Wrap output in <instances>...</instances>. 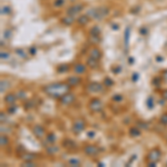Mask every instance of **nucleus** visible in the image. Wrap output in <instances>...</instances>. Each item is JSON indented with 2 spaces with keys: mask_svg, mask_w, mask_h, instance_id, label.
I'll use <instances>...</instances> for the list:
<instances>
[{
  "mask_svg": "<svg viewBox=\"0 0 167 167\" xmlns=\"http://www.w3.org/2000/svg\"><path fill=\"white\" fill-rule=\"evenodd\" d=\"M71 86L66 81V82H54L50 85H47L44 87V91L48 96H50L52 98H61L64 95L69 93Z\"/></svg>",
  "mask_w": 167,
  "mask_h": 167,
  "instance_id": "nucleus-1",
  "label": "nucleus"
},
{
  "mask_svg": "<svg viewBox=\"0 0 167 167\" xmlns=\"http://www.w3.org/2000/svg\"><path fill=\"white\" fill-rule=\"evenodd\" d=\"M109 14V8L106 6H102V7L98 8H93L90 9L87 12V15L89 18H93V19H102L105 17H107Z\"/></svg>",
  "mask_w": 167,
  "mask_h": 167,
  "instance_id": "nucleus-2",
  "label": "nucleus"
},
{
  "mask_svg": "<svg viewBox=\"0 0 167 167\" xmlns=\"http://www.w3.org/2000/svg\"><path fill=\"white\" fill-rule=\"evenodd\" d=\"M88 107L90 109V111H93V113H98V111H100L104 107V102H102V99H99V98H93L89 104H88Z\"/></svg>",
  "mask_w": 167,
  "mask_h": 167,
  "instance_id": "nucleus-3",
  "label": "nucleus"
},
{
  "mask_svg": "<svg viewBox=\"0 0 167 167\" xmlns=\"http://www.w3.org/2000/svg\"><path fill=\"white\" fill-rule=\"evenodd\" d=\"M85 128H86V122L84 119H76L73 123V127H71L73 131L77 135L82 133L85 131Z\"/></svg>",
  "mask_w": 167,
  "mask_h": 167,
  "instance_id": "nucleus-4",
  "label": "nucleus"
},
{
  "mask_svg": "<svg viewBox=\"0 0 167 167\" xmlns=\"http://www.w3.org/2000/svg\"><path fill=\"white\" fill-rule=\"evenodd\" d=\"M162 157V152L158 148H153L152 151L147 154V162H158Z\"/></svg>",
  "mask_w": 167,
  "mask_h": 167,
  "instance_id": "nucleus-5",
  "label": "nucleus"
},
{
  "mask_svg": "<svg viewBox=\"0 0 167 167\" xmlns=\"http://www.w3.org/2000/svg\"><path fill=\"white\" fill-rule=\"evenodd\" d=\"M84 153H85V155H87V156L94 157V156H97V155L100 153V149L95 145H86L84 147Z\"/></svg>",
  "mask_w": 167,
  "mask_h": 167,
  "instance_id": "nucleus-6",
  "label": "nucleus"
},
{
  "mask_svg": "<svg viewBox=\"0 0 167 167\" xmlns=\"http://www.w3.org/2000/svg\"><path fill=\"white\" fill-rule=\"evenodd\" d=\"M84 9V5L82 3H77V5H73L67 9L66 11V15H69V16H75L78 15L79 12H81V10Z\"/></svg>",
  "mask_w": 167,
  "mask_h": 167,
  "instance_id": "nucleus-7",
  "label": "nucleus"
},
{
  "mask_svg": "<svg viewBox=\"0 0 167 167\" xmlns=\"http://www.w3.org/2000/svg\"><path fill=\"white\" fill-rule=\"evenodd\" d=\"M75 100H76V97L71 93H67L61 98H59V102L61 105H71V104H74Z\"/></svg>",
  "mask_w": 167,
  "mask_h": 167,
  "instance_id": "nucleus-8",
  "label": "nucleus"
},
{
  "mask_svg": "<svg viewBox=\"0 0 167 167\" xmlns=\"http://www.w3.org/2000/svg\"><path fill=\"white\" fill-rule=\"evenodd\" d=\"M32 134H34L38 139H43V138L45 137V135H46V131H45V128L43 126L35 125V126H32Z\"/></svg>",
  "mask_w": 167,
  "mask_h": 167,
  "instance_id": "nucleus-9",
  "label": "nucleus"
},
{
  "mask_svg": "<svg viewBox=\"0 0 167 167\" xmlns=\"http://www.w3.org/2000/svg\"><path fill=\"white\" fill-rule=\"evenodd\" d=\"M102 87H104L102 84H99V82H90V84L87 85L86 89H87V91H89V93H99V91H102Z\"/></svg>",
  "mask_w": 167,
  "mask_h": 167,
  "instance_id": "nucleus-10",
  "label": "nucleus"
},
{
  "mask_svg": "<svg viewBox=\"0 0 167 167\" xmlns=\"http://www.w3.org/2000/svg\"><path fill=\"white\" fill-rule=\"evenodd\" d=\"M17 94H14V93H9V94H7L6 96H5V98H3V100H5V102L7 104V105H14L16 102V100H17Z\"/></svg>",
  "mask_w": 167,
  "mask_h": 167,
  "instance_id": "nucleus-11",
  "label": "nucleus"
},
{
  "mask_svg": "<svg viewBox=\"0 0 167 167\" xmlns=\"http://www.w3.org/2000/svg\"><path fill=\"white\" fill-rule=\"evenodd\" d=\"M86 66L84 65V64H81V63H78V64H76V65L74 66L73 70L75 74H77V75H82V74L86 73Z\"/></svg>",
  "mask_w": 167,
  "mask_h": 167,
  "instance_id": "nucleus-12",
  "label": "nucleus"
},
{
  "mask_svg": "<svg viewBox=\"0 0 167 167\" xmlns=\"http://www.w3.org/2000/svg\"><path fill=\"white\" fill-rule=\"evenodd\" d=\"M67 82L71 86V87H75V86H78L80 82H81V78L78 77V76H70L67 78Z\"/></svg>",
  "mask_w": 167,
  "mask_h": 167,
  "instance_id": "nucleus-13",
  "label": "nucleus"
},
{
  "mask_svg": "<svg viewBox=\"0 0 167 167\" xmlns=\"http://www.w3.org/2000/svg\"><path fill=\"white\" fill-rule=\"evenodd\" d=\"M89 57L100 60V58H102V51L99 50L98 48H96V47H95V48H91V49L89 50Z\"/></svg>",
  "mask_w": 167,
  "mask_h": 167,
  "instance_id": "nucleus-14",
  "label": "nucleus"
},
{
  "mask_svg": "<svg viewBox=\"0 0 167 167\" xmlns=\"http://www.w3.org/2000/svg\"><path fill=\"white\" fill-rule=\"evenodd\" d=\"M87 66L91 69H96L99 67V60L98 59L91 58V57H88L87 59Z\"/></svg>",
  "mask_w": 167,
  "mask_h": 167,
  "instance_id": "nucleus-15",
  "label": "nucleus"
},
{
  "mask_svg": "<svg viewBox=\"0 0 167 167\" xmlns=\"http://www.w3.org/2000/svg\"><path fill=\"white\" fill-rule=\"evenodd\" d=\"M63 146L66 147V148H68V149H75L77 145H76V143L74 142L73 139H70V138H67L65 139L64 142H63Z\"/></svg>",
  "mask_w": 167,
  "mask_h": 167,
  "instance_id": "nucleus-16",
  "label": "nucleus"
},
{
  "mask_svg": "<svg viewBox=\"0 0 167 167\" xmlns=\"http://www.w3.org/2000/svg\"><path fill=\"white\" fill-rule=\"evenodd\" d=\"M56 140H57V137H56V135H55L54 133H49V134L46 136V143H47L48 145H52V144H55Z\"/></svg>",
  "mask_w": 167,
  "mask_h": 167,
  "instance_id": "nucleus-17",
  "label": "nucleus"
},
{
  "mask_svg": "<svg viewBox=\"0 0 167 167\" xmlns=\"http://www.w3.org/2000/svg\"><path fill=\"white\" fill-rule=\"evenodd\" d=\"M74 21H75V17H74V16H69V15H66L65 18L61 19V22H63L64 25H66V26L73 25Z\"/></svg>",
  "mask_w": 167,
  "mask_h": 167,
  "instance_id": "nucleus-18",
  "label": "nucleus"
},
{
  "mask_svg": "<svg viewBox=\"0 0 167 167\" xmlns=\"http://www.w3.org/2000/svg\"><path fill=\"white\" fill-rule=\"evenodd\" d=\"M46 152H47V154H49V155H55V154H57V153L59 152V147L58 146H55L52 144V145H49L46 148Z\"/></svg>",
  "mask_w": 167,
  "mask_h": 167,
  "instance_id": "nucleus-19",
  "label": "nucleus"
},
{
  "mask_svg": "<svg viewBox=\"0 0 167 167\" xmlns=\"http://www.w3.org/2000/svg\"><path fill=\"white\" fill-rule=\"evenodd\" d=\"M89 19H90V18L88 17V15H82L78 18L77 22H78V25H80V26H84V25H86V23L89 21Z\"/></svg>",
  "mask_w": 167,
  "mask_h": 167,
  "instance_id": "nucleus-20",
  "label": "nucleus"
},
{
  "mask_svg": "<svg viewBox=\"0 0 167 167\" xmlns=\"http://www.w3.org/2000/svg\"><path fill=\"white\" fill-rule=\"evenodd\" d=\"M129 135H131V137H137L140 135V128L139 127H131V129H129Z\"/></svg>",
  "mask_w": 167,
  "mask_h": 167,
  "instance_id": "nucleus-21",
  "label": "nucleus"
},
{
  "mask_svg": "<svg viewBox=\"0 0 167 167\" xmlns=\"http://www.w3.org/2000/svg\"><path fill=\"white\" fill-rule=\"evenodd\" d=\"M88 40H89V43H91V44H99L100 43V36L99 35H90L89 38H88Z\"/></svg>",
  "mask_w": 167,
  "mask_h": 167,
  "instance_id": "nucleus-22",
  "label": "nucleus"
},
{
  "mask_svg": "<svg viewBox=\"0 0 167 167\" xmlns=\"http://www.w3.org/2000/svg\"><path fill=\"white\" fill-rule=\"evenodd\" d=\"M68 70H69V65H67V64H64V65L58 66V68H57V71H58L59 74L67 73Z\"/></svg>",
  "mask_w": 167,
  "mask_h": 167,
  "instance_id": "nucleus-23",
  "label": "nucleus"
},
{
  "mask_svg": "<svg viewBox=\"0 0 167 167\" xmlns=\"http://www.w3.org/2000/svg\"><path fill=\"white\" fill-rule=\"evenodd\" d=\"M68 166H80V160L78 158H71L67 162Z\"/></svg>",
  "mask_w": 167,
  "mask_h": 167,
  "instance_id": "nucleus-24",
  "label": "nucleus"
},
{
  "mask_svg": "<svg viewBox=\"0 0 167 167\" xmlns=\"http://www.w3.org/2000/svg\"><path fill=\"white\" fill-rule=\"evenodd\" d=\"M102 85L105 86V87H111L113 85H114V81H113V79L111 78H109V77H106L105 79H104V81H102Z\"/></svg>",
  "mask_w": 167,
  "mask_h": 167,
  "instance_id": "nucleus-25",
  "label": "nucleus"
},
{
  "mask_svg": "<svg viewBox=\"0 0 167 167\" xmlns=\"http://www.w3.org/2000/svg\"><path fill=\"white\" fill-rule=\"evenodd\" d=\"M0 144H1V147H5V146H7L9 144V139L6 135H1V139H0Z\"/></svg>",
  "mask_w": 167,
  "mask_h": 167,
  "instance_id": "nucleus-26",
  "label": "nucleus"
},
{
  "mask_svg": "<svg viewBox=\"0 0 167 167\" xmlns=\"http://www.w3.org/2000/svg\"><path fill=\"white\" fill-rule=\"evenodd\" d=\"M8 85H9V82H8L7 80H1V87H0V90H1V93H2V94H3V93L7 90Z\"/></svg>",
  "mask_w": 167,
  "mask_h": 167,
  "instance_id": "nucleus-27",
  "label": "nucleus"
},
{
  "mask_svg": "<svg viewBox=\"0 0 167 167\" xmlns=\"http://www.w3.org/2000/svg\"><path fill=\"white\" fill-rule=\"evenodd\" d=\"M111 100L115 102H120L122 100H123V96H122L120 94H115L114 96H113Z\"/></svg>",
  "mask_w": 167,
  "mask_h": 167,
  "instance_id": "nucleus-28",
  "label": "nucleus"
},
{
  "mask_svg": "<svg viewBox=\"0 0 167 167\" xmlns=\"http://www.w3.org/2000/svg\"><path fill=\"white\" fill-rule=\"evenodd\" d=\"M162 81H163V78H162V77H156V78L153 79V85L159 87L160 84H162Z\"/></svg>",
  "mask_w": 167,
  "mask_h": 167,
  "instance_id": "nucleus-29",
  "label": "nucleus"
},
{
  "mask_svg": "<svg viewBox=\"0 0 167 167\" xmlns=\"http://www.w3.org/2000/svg\"><path fill=\"white\" fill-rule=\"evenodd\" d=\"M22 159L23 160H34L35 159V155H34V154H25V155H22Z\"/></svg>",
  "mask_w": 167,
  "mask_h": 167,
  "instance_id": "nucleus-30",
  "label": "nucleus"
},
{
  "mask_svg": "<svg viewBox=\"0 0 167 167\" xmlns=\"http://www.w3.org/2000/svg\"><path fill=\"white\" fill-rule=\"evenodd\" d=\"M147 107L149 109H152L153 107H154V99H153V97L152 96H149L148 98H147Z\"/></svg>",
  "mask_w": 167,
  "mask_h": 167,
  "instance_id": "nucleus-31",
  "label": "nucleus"
},
{
  "mask_svg": "<svg viewBox=\"0 0 167 167\" xmlns=\"http://www.w3.org/2000/svg\"><path fill=\"white\" fill-rule=\"evenodd\" d=\"M65 5V0H55V2H54V6L55 7H63Z\"/></svg>",
  "mask_w": 167,
  "mask_h": 167,
  "instance_id": "nucleus-32",
  "label": "nucleus"
},
{
  "mask_svg": "<svg viewBox=\"0 0 167 167\" xmlns=\"http://www.w3.org/2000/svg\"><path fill=\"white\" fill-rule=\"evenodd\" d=\"M0 57L2 60H7L9 57H10V54L7 52V51H1V54H0Z\"/></svg>",
  "mask_w": 167,
  "mask_h": 167,
  "instance_id": "nucleus-33",
  "label": "nucleus"
},
{
  "mask_svg": "<svg viewBox=\"0 0 167 167\" xmlns=\"http://www.w3.org/2000/svg\"><path fill=\"white\" fill-rule=\"evenodd\" d=\"M17 110V106L16 105H9V108L7 109V111L9 114H15Z\"/></svg>",
  "mask_w": 167,
  "mask_h": 167,
  "instance_id": "nucleus-34",
  "label": "nucleus"
},
{
  "mask_svg": "<svg viewBox=\"0 0 167 167\" xmlns=\"http://www.w3.org/2000/svg\"><path fill=\"white\" fill-rule=\"evenodd\" d=\"M159 122L160 124H163V125H167V113L166 114H163L159 118Z\"/></svg>",
  "mask_w": 167,
  "mask_h": 167,
  "instance_id": "nucleus-35",
  "label": "nucleus"
},
{
  "mask_svg": "<svg viewBox=\"0 0 167 167\" xmlns=\"http://www.w3.org/2000/svg\"><path fill=\"white\" fill-rule=\"evenodd\" d=\"M128 37H129V28H127L125 31V46H128Z\"/></svg>",
  "mask_w": 167,
  "mask_h": 167,
  "instance_id": "nucleus-36",
  "label": "nucleus"
},
{
  "mask_svg": "<svg viewBox=\"0 0 167 167\" xmlns=\"http://www.w3.org/2000/svg\"><path fill=\"white\" fill-rule=\"evenodd\" d=\"M17 97H18L19 99H23V98H26V93L22 91V90H19V91L17 93Z\"/></svg>",
  "mask_w": 167,
  "mask_h": 167,
  "instance_id": "nucleus-37",
  "label": "nucleus"
},
{
  "mask_svg": "<svg viewBox=\"0 0 167 167\" xmlns=\"http://www.w3.org/2000/svg\"><path fill=\"white\" fill-rule=\"evenodd\" d=\"M1 12H2V15H8V14L10 12V8L8 7V6L2 7V9H1Z\"/></svg>",
  "mask_w": 167,
  "mask_h": 167,
  "instance_id": "nucleus-38",
  "label": "nucleus"
},
{
  "mask_svg": "<svg viewBox=\"0 0 167 167\" xmlns=\"http://www.w3.org/2000/svg\"><path fill=\"white\" fill-rule=\"evenodd\" d=\"M16 54H17L19 57H21V58H22V57H23V58L26 57V55H25V51L22 50V49H17V50H16Z\"/></svg>",
  "mask_w": 167,
  "mask_h": 167,
  "instance_id": "nucleus-39",
  "label": "nucleus"
},
{
  "mask_svg": "<svg viewBox=\"0 0 167 167\" xmlns=\"http://www.w3.org/2000/svg\"><path fill=\"white\" fill-rule=\"evenodd\" d=\"M99 29L97 28V27H95V28H93L91 29V32H90V35H99Z\"/></svg>",
  "mask_w": 167,
  "mask_h": 167,
  "instance_id": "nucleus-40",
  "label": "nucleus"
},
{
  "mask_svg": "<svg viewBox=\"0 0 167 167\" xmlns=\"http://www.w3.org/2000/svg\"><path fill=\"white\" fill-rule=\"evenodd\" d=\"M162 78L164 81H167V70H164L163 74H162Z\"/></svg>",
  "mask_w": 167,
  "mask_h": 167,
  "instance_id": "nucleus-41",
  "label": "nucleus"
},
{
  "mask_svg": "<svg viewBox=\"0 0 167 167\" xmlns=\"http://www.w3.org/2000/svg\"><path fill=\"white\" fill-rule=\"evenodd\" d=\"M138 78H139V75H138L137 73H135L133 75V78H131V79H133V81H137Z\"/></svg>",
  "mask_w": 167,
  "mask_h": 167,
  "instance_id": "nucleus-42",
  "label": "nucleus"
},
{
  "mask_svg": "<svg viewBox=\"0 0 167 167\" xmlns=\"http://www.w3.org/2000/svg\"><path fill=\"white\" fill-rule=\"evenodd\" d=\"M147 165L149 167H155L157 165V163H156V162H147Z\"/></svg>",
  "mask_w": 167,
  "mask_h": 167,
  "instance_id": "nucleus-43",
  "label": "nucleus"
},
{
  "mask_svg": "<svg viewBox=\"0 0 167 167\" xmlns=\"http://www.w3.org/2000/svg\"><path fill=\"white\" fill-rule=\"evenodd\" d=\"M0 117H1V122L3 123V122L6 120V116H5V113H3V111H1V113H0Z\"/></svg>",
  "mask_w": 167,
  "mask_h": 167,
  "instance_id": "nucleus-44",
  "label": "nucleus"
},
{
  "mask_svg": "<svg viewBox=\"0 0 167 167\" xmlns=\"http://www.w3.org/2000/svg\"><path fill=\"white\" fill-rule=\"evenodd\" d=\"M29 52H30V54H31V55H35V54H36V52H37L36 48H35V47L30 48V49H29Z\"/></svg>",
  "mask_w": 167,
  "mask_h": 167,
  "instance_id": "nucleus-45",
  "label": "nucleus"
},
{
  "mask_svg": "<svg viewBox=\"0 0 167 167\" xmlns=\"http://www.w3.org/2000/svg\"><path fill=\"white\" fill-rule=\"evenodd\" d=\"M163 98H164L165 100H167V89H165V90L163 91Z\"/></svg>",
  "mask_w": 167,
  "mask_h": 167,
  "instance_id": "nucleus-46",
  "label": "nucleus"
},
{
  "mask_svg": "<svg viewBox=\"0 0 167 167\" xmlns=\"http://www.w3.org/2000/svg\"><path fill=\"white\" fill-rule=\"evenodd\" d=\"M87 135H88V137H90V138L95 137V133H94V131H89Z\"/></svg>",
  "mask_w": 167,
  "mask_h": 167,
  "instance_id": "nucleus-47",
  "label": "nucleus"
},
{
  "mask_svg": "<svg viewBox=\"0 0 167 167\" xmlns=\"http://www.w3.org/2000/svg\"><path fill=\"white\" fill-rule=\"evenodd\" d=\"M146 32H147V30H146V29H142V30H140V34H142V35H145Z\"/></svg>",
  "mask_w": 167,
  "mask_h": 167,
  "instance_id": "nucleus-48",
  "label": "nucleus"
},
{
  "mask_svg": "<svg viewBox=\"0 0 167 167\" xmlns=\"http://www.w3.org/2000/svg\"><path fill=\"white\" fill-rule=\"evenodd\" d=\"M128 63H131V64H133V63H134V58H128Z\"/></svg>",
  "mask_w": 167,
  "mask_h": 167,
  "instance_id": "nucleus-49",
  "label": "nucleus"
},
{
  "mask_svg": "<svg viewBox=\"0 0 167 167\" xmlns=\"http://www.w3.org/2000/svg\"><path fill=\"white\" fill-rule=\"evenodd\" d=\"M157 60H158V61H162L163 59H162V57H157Z\"/></svg>",
  "mask_w": 167,
  "mask_h": 167,
  "instance_id": "nucleus-50",
  "label": "nucleus"
},
{
  "mask_svg": "<svg viewBox=\"0 0 167 167\" xmlns=\"http://www.w3.org/2000/svg\"><path fill=\"white\" fill-rule=\"evenodd\" d=\"M69 1H75V0H69Z\"/></svg>",
  "mask_w": 167,
  "mask_h": 167,
  "instance_id": "nucleus-51",
  "label": "nucleus"
}]
</instances>
